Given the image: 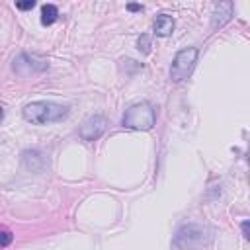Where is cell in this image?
Instances as JSON below:
<instances>
[{"instance_id": "obj_1", "label": "cell", "mask_w": 250, "mask_h": 250, "mask_svg": "<svg viewBox=\"0 0 250 250\" xmlns=\"http://www.w3.org/2000/svg\"><path fill=\"white\" fill-rule=\"evenodd\" d=\"M68 105L55 104V102H31L21 109V115L25 121L33 125H47V123H57L68 117Z\"/></svg>"}, {"instance_id": "obj_2", "label": "cell", "mask_w": 250, "mask_h": 250, "mask_svg": "<svg viewBox=\"0 0 250 250\" xmlns=\"http://www.w3.org/2000/svg\"><path fill=\"white\" fill-rule=\"evenodd\" d=\"M156 123V111L148 102H137L129 105L121 117V125L135 131H150Z\"/></svg>"}, {"instance_id": "obj_3", "label": "cell", "mask_w": 250, "mask_h": 250, "mask_svg": "<svg viewBox=\"0 0 250 250\" xmlns=\"http://www.w3.org/2000/svg\"><path fill=\"white\" fill-rule=\"evenodd\" d=\"M209 242V230L201 225H193V223H188V225H182L176 234H174V240L172 244L180 250H197L201 246H205Z\"/></svg>"}, {"instance_id": "obj_4", "label": "cell", "mask_w": 250, "mask_h": 250, "mask_svg": "<svg viewBox=\"0 0 250 250\" xmlns=\"http://www.w3.org/2000/svg\"><path fill=\"white\" fill-rule=\"evenodd\" d=\"M197 57H199L197 47H186V49L178 51L174 61H172V66H170V80L172 82L186 80L191 74V70L197 62Z\"/></svg>"}, {"instance_id": "obj_5", "label": "cell", "mask_w": 250, "mask_h": 250, "mask_svg": "<svg viewBox=\"0 0 250 250\" xmlns=\"http://www.w3.org/2000/svg\"><path fill=\"white\" fill-rule=\"evenodd\" d=\"M105 129H107V119H105L104 115H92V117H88V119L80 125L78 135H80L82 141L92 143V141L100 139V137L105 133Z\"/></svg>"}, {"instance_id": "obj_6", "label": "cell", "mask_w": 250, "mask_h": 250, "mask_svg": "<svg viewBox=\"0 0 250 250\" xmlns=\"http://www.w3.org/2000/svg\"><path fill=\"white\" fill-rule=\"evenodd\" d=\"M232 18V2H219L213 8V16H211V29H219L225 23H229Z\"/></svg>"}, {"instance_id": "obj_7", "label": "cell", "mask_w": 250, "mask_h": 250, "mask_svg": "<svg viewBox=\"0 0 250 250\" xmlns=\"http://www.w3.org/2000/svg\"><path fill=\"white\" fill-rule=\"evenodd\" d=\"M174 25H176V21H174L172 16H168V14H158L156 20H154V33H156L158 37H168V35H172Z\"/></svg>"}, {"instance_id": "obj_8", "label": "cell", "mask_w": 250, "mask_h": 250, "mask_svg": "<svg viewBox=\"0 0 250 250\" xmlns=\"http://www.w3.org/2000/svg\"><path fill=\"white\" fill-rule=\"evenodd\" d=\"M23 162L31 172H41L43 166H45V160H43L41 152H37V150H25L23 152Z\"/></svg>"}, {"instance_id": "obj_9", "label": "cell", "mask_w": 250, "mask_h": 250, "mask_svg": "<svg viewBox=\"0 0 250 250\" xmlns=\"http://www.w3.org/2000/svg\"><path fill=\"white\" fill-rule=\"evenodd\" d=\"M57 18H59V8L55 4H43V8H41V23L43 25H51V23L57 21Z\"/></svg>"}, {"instance_id": "obj_10", "label": "cell", "mask_w": 250, "mask_h": 250, "mask_svg": "<svg viewBox=\"0 0 250 250\" xmlns=\"http://www.w3.org/2000/svg\"><path fill=\"white\" fill-rule=\"evenodd\" d=\"M137 49L143 53V55H150V37L146 33H143L139 39H137Z\"/></svg>"}, {"instance_id": "obj_11", "label": "cell", "mask_w": 250, "mask_h": 250, "mask_svg": "<svg viewBox=\"0 0 250 250\" xmlns=\"http://www.w3.org/2000/svg\"><path fill=\"white\" fill-rule=\"evenodd\" d=\"M12 238H14V234L10 230H0V248L8 246L12 242Z\"/></svg>"}, {"instance_id": "obj_12", "label": "cell", "mask_w": 250, "mask_h": 250, "mask_svg": "<svg viewBox=\"0 0 250 250\" xmlns=\"http://www.w3.org/2000/svg\"><path fill=\"white\" fill-rule=\"evenodd\" d=\"M35 6V0H21V2H16V8L18 10H31Z\"/></svg>"}, {"instance_id": "obj_13", "label": "cell", "mask_w": 250, "mask_h": 250, "mask_svg": "<svg viewBox=\"0 0 250 250\" xmlns=\"http://www.w3.org/2000/svg\"><path fill=\"white\" fill-rule=\"evenodd\" d=\"M240 229H242V236L248 238V236H250V223H248V221H242Z\"/></svg>"}, {"instance_id": "obj_14", "label": "cell", "mask_w": 250, "mask_h": 250, "mask_svg": "<svg viewBox=\"0 0 250 250\" xmlns=\"http://www.w3.org/2000/svg\"><path fill=\"white\" fill-rule=\"evenodd\" d=\"M127 10H129V12H137V10H143V6H141V4H129Z\"/></svg>"}, {"instance_id": "obj_15", "label": "cell", "mask_w": 250, "mask_h": 250, "mask_svg": "<svg viewBox=\"0 0 250 250\" xmlns=\"http://www.w3.org/2000/svg\"><path fill=\"white\" fill-rule=\"evenodd\" d=\"M4 119V109H2V105H0V121Z\"/></svg>"}]
</instances>
